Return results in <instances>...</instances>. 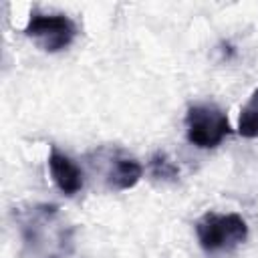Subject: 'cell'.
Instances as JSON below:
<instances>
[{"label": "cell", "instance_id": "obj_1", "mask_svg": "<svg viewBox=\"0 0 258 258\" xmlns=\"http://www.w3.org/2000/svg\"><path fill=\"white\" fill-rule=\"evenodd\" d=\"M26 258H69L75 250V228L58 206L34 204L14 212Z\"/></svg>", "mask_w": 258, "mask_h": 258}, {"label": "cell", "instance_id": "obj_2", "mask_svg": "<svg viewBox=\"0 0 258 258\" xmlns=\"http://www.w3.org/2000/svg\"><path fill=\"white\" fill-rule=\"evenodd\" d=\"M198 244L208 254L232 252L248 238V224L240 214L206 212L196 222Z\"/></svg>", "mask_w": 258, "mask_h": 258}, {"label": "cell", "instance_id": "obj_3", "mask_svg": "<svg viewBox=\"0 0 258 258\" xmlns=\"http://www.w3.org/2000/svg\"><path fill=\"white\" fill-rule=\"evenodd\" d=\"M232 133L228 115L214 103L191 105L185 113V135L187 141L200 149L218 147Z\"/></svg>", "mask_w": 258, "mask_h": 258}, {"label": "cell", "instance_id": "obj_4", "mask_svg": "<svg viewBox=\"0 0 258 258\" xmlns=\"http://www.w3.org/2000/svg\"><path fill=\"white\" fill-rule=\"evenodd\" d=\"M22 32L24 36L32 38L44 52H60L75 42L79 28L77 22L67 14L32 10Z\"/></svg>", "mask_w": 258, "mask_h": 258}, {"label": "cell", "instance_id": "obj_5", "mask_svg": "<svg viewBox=\"0 0 258 258\" xmlns=\"http://www.w3.org/2000/svg\"><path fill=\"white\" fill-rule=\"evenodd\" d=\"M48 171L54 181V185L64 194V196H77L83 185H85V175L81 167L64 153H60L56 147H50L48 153Z\"/></svg>", "mask_w": 258, "mask_h": 258}, {"label": "cell", "instance_id": "obj_6", "mask_svg": "<svg viewBox=\"0 0 258 258\" xmlns=\"http://www.w3.org/2000/svg\"><path fill=\"white\" fill-rule=\"evenodd\" d=\"M143 175V167L133 157H115L107 171V185L115 191H125L137 185Z\"/></svg>", "mask_w": 258, "mask_h": 258}, {"label": "cell", "instance_id": "obj_7", "mask_svg": "<svg viewBox=\"0 0 258 258\" xmlns=\"http://www.w3.org/2000/svg\"><path fill=\"white\" fill-rule=\"evenodd\" d=\"M238 133L246 139H258V89L250 95L238 117Z\"/></svg>", "mask_w": 258, "mask_h": 258}, {"label": "cell", "instance_id": "obj_8", "mask_svg": "<svg viewBox=\"0 0 258 258\" xmlns=\"http://www.w3.org/2000/svg\"><path fill=\"white\" fill-rule=\"evenodd\" d=\"M149 169H151V175L155 179H161V181H175L179 177V169L177 165L167 157V153L163 151H157L151 155L149 159Z\"/></svg>", "mask_w": 258, "mask_h": 258}]
</instances>
